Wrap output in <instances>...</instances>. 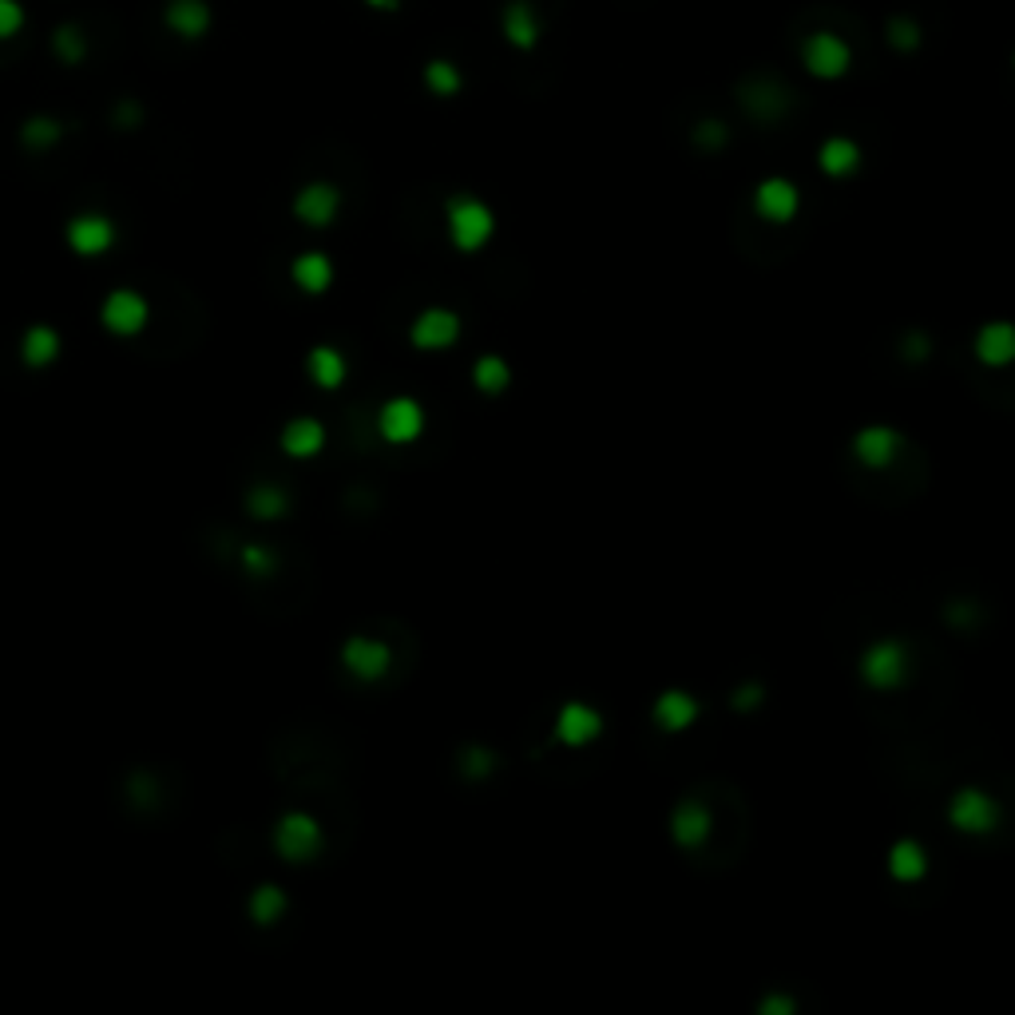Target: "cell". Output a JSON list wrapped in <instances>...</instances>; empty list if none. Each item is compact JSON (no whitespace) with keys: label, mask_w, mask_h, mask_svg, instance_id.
<instances>
[{"label":"cell","mask_w":1015,"mask_h":1015,"mask_svg":"<svg viewBox=\"0 0 1015 1015\" xmlns=\"http://www.w3.org/2000/svg\"><path fill=\"white\" fill-rule=\"evenodd\" d=\"M758 694H762L758 687H742L738 690V699H734V706H758Z\"/></svg>","instance_id":"obj_36"},{"label":"cell","mask_w":1015,"mask_h":1015,"mask_svg":"<svg viewBox=\"0 0 1015 1015\" xmlns=\"http://www.w3.org/2000/svg\"><path fill=\"white\" fill-rule=\"evenodd\" d=\"M971 350H976V361H980V365H992V370L1012 365L1015 361V326L1012 322H988V326H980V334H976V341H971Z\"/></svg>","instance_id":"obj_16"},{"label":"cell","mask_w":1015,"mask_h":1015,"mask_svg":"<svg viewBox=\"0 0 1015 1015\" xmlns=\"http://www.w3.org/2000/svg\"><path fill=\"white\" fill-rule=\"evenodd\" d=\"M670 837L678 841V845H687V849H694V845H702V841L710 837V809L702 806V801H678L675 813H670Z\"/></svg>","instance_id":"obj_19"},{"label":"cell","mask_w":1015,"mask_h":1015,"mask_svg":"<svg viewBox=\"0 0 1015 1015\" xmlns=\"http://www.w3.org/2000/svg\"><path fill=\"white\" fill-rule=\"evenodd\" d=\"M861 678L873 690H896L908 678V647L901 639H877L873 647H865Z\"/></svg>","instance_id":"obj_3"},{"label":"cell","mask_w":1015,"mask_h":1015,"mask_svg":"<svg viewBox=\"0 0 1015 1015\" xmlns=\"http://www.w3.org/2000/svg\"><path fill=\"white\" fill-rule=\"evenodd\" d=\"M889 873L896 877V881H905V884H913V881H920V877L928 873V857H925V849H920L917 841H896L893 849H889Z\"/></svg>","instance_id":"obj_25"},{"label":"cell","mask_w":1015,"mask_h":1015,"mask_svg":"<svg viewBox=\"0 0 1015 1015\" xmlns=\"http://www.w3.org/2000/svg\"><path fill=\"white\" fill-rule=\"evenodd\" d=\"M445 227H448V239H452V246H457L460 254H476L484 251L492 242V234H496V219H492V210L484 207L481 198L472 195H452L445 203Z\"/></svg>","instance_id":"obj_1"},{"label":"cell","mask_w":1015,"mask_h":1015,"mask_svg":"<svg viewBox=\"0 0 1015 1015\" xmlns=\"http://www.w3.org/2000/svg\"><path fill=\"white\" fill-rule=\"evenodd\" d=\"M365 4H370V9H394L397 0H365Z\"/></svg>","instance_id":"obj_37"},{"label":"cell","mask_w":1015,"mask_h":1015,"mask_svg":"<svg viewBox=\"0 0 1015 1015\" xmlns=\"http://www.w3.org/2000/svg\"><path fill=\"white\" fill-rule=\"evenodd\" d=\"M651 718L658 722V730L666 734H682L699 722V699L687 694V690H663L651 706Z\"/></svg>","instance_id":"obj_15"},{"label":"cell","mask_w":1015,"mask_h":1015,"mask_svg":"<svg viewBox=\"0 0 1015 1015\" xmlns=\"http://www.w3.org/2000/svg\"><path fill=\"white\" fill-rule=\"evenodd\" d=\"M242 568L251 571L254 579H270L274 571H278V559H274V552H266L263 544H246L242 547Z\"/></svg>","instance_id":"obj_30"},{"label":"cell","mask_w":1015,"mask_h":1015,"mask_svg":"<svg viewBox=\"0 0 1015 1015\" xmlns=\"http://www.w3.org/2000/svg\"><path fill=\"white\" fill-rule=\"evenodd\" d=\"M147 322H152L147 298L140 290H128V286L111 290L104 298V306H99V326L108 329V334H116V338H135V334L147 329Z\"/></svg>","instance_id":"obj_4"},{"label":"cell","mask_w":1015,"mask_h":1015,"mask_svg":"<svg viewBox=\"0 0 1015 1015\" xmlns=\"http://www.w3.org/2000/svg\"><path fill=\"white\" fill-rule=\"evenodd\" d=\"M425 84H428V92H437V96H457L460 72L448 64V60H433V64L425 68Z\"/></svg>","instance_id":"obj_29"},{"label":"cell","mask_w":1015,"mask_h":1015,"mask_svg":"<svg viewBox=\"0 0 1015 1015\" xmlns=\"http://www.w3.org/2000/svg\"><path fill=\"white\" fill-rule=\"evenodd\" d=\"M797 207H801V195H797V186L789 179H765L753 191V210L765 222H789L797 215Z\"/></svg>","instance_id":"obj_13"},{"label":"cell","mask_w":1015,"mask_h":1015,"mask_svg":"<svg viewBox=\"0 0 1015 1015\" xmlns=\"http://www.w3.org/2000/svg\"><path fill=\"white\" fill-rule=\"evenodd\" d=\"M818 167L825 171V176H833V179L853 176V171L861 167V147H857L853 140H845V135H833V140L821 143Z\"/></svg>","instance_id":"obj_23"},{"label":"cell","mask_w":1015,"mask_h":1015,"mask_svg":"<svg viewBox=\"0 0 1015 1015\" xmlns=\"http://www.w3.org/2000/svg\"><path fill=\"white\" fill-rule=\"evenodd\" d=\"M504 33H508V40H512L516 48H532L535 40H540V24H535L532 4L516 0L512 9H508V16H504Z\"/></svg>","instance_id":"obj_26"},{"label":"cell","mask_w":1015,"mask_h":1015,"mask_svg":"<svg viewBox=\"0 0 1015 1015\" xmlns=\"http://www.w3.org/2000/svg\"><path fill=\"white\" fill-rule=\"evenodd\" d=\"M246 512H251L254 520H282V516L290 512V496H286L282 488H274V484H258V488L246 496Z\"/></svg>","instance_id":"obj_27"},{"label":"cell","mask_w":1015,"mask_h":1015,"mask_svg":"<svg viewBox=\"0 0 1015 1015\" xmlns=\"http://www.w3.org/2000/svg\"><path fill=\"white\" fill-rule=\"evenodd\" d=\"M377 433L389 445H413L425 433V409L413 397H389L377 413Z\"/></svg>","instance_id":"obj_8"},{"label":"cell","mask_w":1015,"mask_h":1015,"mask_svg":"<svg viewBox=\"0 0 1015 1015\" xmlns=\"http://www.w3.org/2000/svg\"><path fill=\"white\" fill-rule=\"evenodd\" d=\"M164 24L183 40H198L210 28V9L207 0H171L164 12Z\"/></svg>","instance_id":"obj_21"},{"label":"cell","mask_w":1015,"mask_h":1015,"mask_svg":"<svg viewBox=\"0 0 1015 1015\" xmlns=\"http://www.w3.org/2000/svg\"><path fill=\"white\" fill-rule=\"evenodd\" d=\"M60 135H64L60 132V123L48 120V116H36V120L24 123V143H28V147H52Z\"/></svg>","instance_id":"obj_31"},{"label":"cell","mask_w":1015,"mask_h":1015,"mask_svg":"<svg viewBox=\"0 0 1015 1015\" xmlns=\"http://www.w3.org/2000/svg\"><path fill=\"white\" fill-rule=\"evenodd\" d=\"M326 845V833L310 813L294 809V813H282L278 825H274V853L290 865H310Z\"/></svg>","instance_id":"obj_2"},{"label":"cell","mask_w":1015,"mask_h":1015,"mask_svg":"<svg viewBox=\"0 0 1015 1015\" xmlns=\"http://www.w3.org/2000/svg\"><path fill=\"white\" fill-rule=\"evenodd\" d=\"M286 908H290V901H286V893L278 884H258L251 893V901H246V913H251V920L258 928H274L286 917Z\"/></svg>","instance_id":"obj_24"},{"label":"cell","mask_w":1015,"mask_h":1015,"mask_svg":"<svg viewBox=\"0 0 1015 1015\" xmlns=\"http://www.w3.org/2000/svg\"><path fill=\"white\" fill-rule=\"evenodd\" d=\"M116 222L108 219V215H99V210H84V215H76V219L64 227V242L72 246V254H80V258H99V254H108L111 246H116Z\"/></svg>","instance_id":"obj_7"},{"label":"cell","mask_w":1015,"mask_h":1015,"mask_svg":"<svg viewBox=\"0 0 1015 1015\" xmlns=\"http://www.w3.org/2000/svg\"><path fill=\"white\" fill-rule=\"evenodd\" d=\"M21 28H24V4L21 0H0V40H12Z\"/></svg>","instance_id":"obj_32"},{"label":"cell","mask_w":1015,"mask_h":1015,"mask_svg":"<svg viewBox=\"0 0 1015 1015\" xmlns=\"http://www.w3.org/2000/svg\"><path fill=\"white\" fill-rule=\"evenodd\" d=\"M278 445H282V452L290 460H310L326 448V425H322L317 416H294V421L282 428Z\"/></svg>","instance_id":"obj_17"},{"label":"cell","mask_w":1015,"mask_h":1015,"mask_svg":"<svg viewBox=\"0 0 1015 1015\" xmlns=\"http://www.w3.org/2000/svg\"><path fill=\"white\" fill-rule=\"evenodd\" d=\"M341 666H346L358 682H377V678L389 675L394 651H389V643L373 639V635H350V639L341 643Z\"/></svg>","instance_id":"obj_5"},{"label":"cell","mask_w":1015,"mask_h":1015,"mask_svg":"<svg viewBox=\"0 0 1015 1015\" xmlns=\"http://www.w3.org/2000/svg\"><path fill=\"white\" fill-rule=\"evenodd\" d=\"M472 382H476L481 394H504L508 382H512V370H508V361L504 358L484 353V358H476V365H472Z\"/></svg>","instance_id":"obj_28"},{"label":"cell","mask_w":1015,"mask_h":1015,"mask_svg":"<svg viewBox=\"0 0 1015 1015\" xmlns=\"http://www.w3.org/2000/svg\"><path fill=\"white\" fill-rule=\"evenodd\" d=\"M409 341L425 353L452 350V346L460 341V317L445 306H428L425 314L413 317V326H409Z\"/></svg>","instance_id":"obj_9"},{"label":"cell","mask_w":1015,"mask_h":1015,"mask_svg":"<svg viewBox=\"0 0 1015 1015\" xmlns=\"http://www.w3.org/2000/svg\"><path fill=\"white\" fill-rule=\"evenodd\" d=\"M789 1012H794V1000H789V995H770L762 1004V1015H789Z\"/></svg>","instance_id":"obj_35"},{"label":"cell","mask_w":1015,"mask_h":1015,"mask_svg":"<svg viewBox=\"0 0 1015 1015\" xmlns=\"http://www.w3.org/2000/svg\"><path fill=\"white\" fill-rule=\"evenodd\" d=\"M60 350H64V341H60V334H56L52 326L24 329V338H21V361L24 365L45 370V365H52V361L60 358Z\"/></svg>","instance_id":"obj_22"},{"label":"cell","mask_w":1015,"mask_h":1015,"mask_svg":"<svg viewBox=\"0 0 1015 1015\" xmlns=\"http://www.w3.org/2000/svg\"><path fill=\"white\" fill-rule=\"evenodd\" d=\"M306 373L317 389L334 394V389H341L346 377H350V361H346V353L341 350H334V346H314L310 358H306Z\"/></svg>","instance_id":"obj_18"},{"label":"cell","mask_w":1015,"mask_h":1015,"mask_svg":"<svg viewBox=\"0 0 1015 1015\" xmlns=\"http://www.w3.org/2000/svg\"><path fill=\"white\" fill-rule=\"evenodd\" d=\"M896 452H901V433L889 425H869L853 437V457L861 460L865 469H884V464H893Z\"/></svg>","instance_id":"obj_14"},{"label":"cell","mask_w":1015,"mask_h":1015,"mask_svg":"<svg viewBox=\"0 0 1015 1015\" xmlns=\"http://www.w3.org/2000/svg\"><path fill=\"white\" fill-rule=\"evenodd\" d=\"M948 821L956 825L960 833H971V837H983V833H992L995 825H1000V806H995L992 794H983V789L968 786L960 789V794H952L948 801Z\"/></svg>","instance_id":"obj_6"},{"label":"cell","mask_w":1015,"mask_h":1015,"mask_svg":"<svg viewBox=\"0 0 1015 1015\" xmlns=\"http://www.w3.org/2000/svg\"><path fill=\"white\" fill-rule=\"evenodd\" d=\"M603 730L600 710L588 706V702H564L556 714V738L564 746H588L595 742Z\"/></svg>","instance_id":"obj_12"},{"label":"cell","mask_w":1015,"mask_h":1015,"mask_svg":"<svg viewBox=\"0 0 1015 1015\" xmlns=\"http://www.w3.org/2000/svg\"><path fill=\"white\" fill-rule=\"evenodd\" d=\"M290 278H294V286L302 294H326L329 286H334V263H329V254L306 251L290 263Z\"/></svg>","instance_id":"obj_20"},{"label":"cell","mask_w":1015,"mask_h":1015,"mask_svg":"<svg viewBox=\"0 0 1015 1015\" xmlns=\"http://www.w3.org/2000/svg\"><path fill=\"white\" fill-rule=\"evenodd\" d=\"M56 56H60V60H68V64L84 56V40H80L76 28H60V33H56Z\"/></svg>","instance_id":"obj_33"},{"label":"cell","mask_w":1015,"mask_h":1015,"mask_svg":"<svg viewBox=\"0 0 1015 1015\" xmlns=\"http://www.w3.org/2000/svg\"><path fill=\"white\" fill-rule=\"evenodd\" d=\"M341 215V191L334 183H306L294 195V219L306 222V227H329V222Z\"/></svg>","instance_id":"obj_11"},{"label":"cell","mask_w":1015,"mask_h":1015,"mask_svg":"<svg viewBox=\"0 0 1015 1015\" xmlns=\"http://www.w3.org/2000/svg\"><path fill=\"white\" fill-rule=\"evenodd\" d=\"M801 60H806V68L818 80H837L849 72L853 52L837 33H813L806 40V48H801Z\"/></svg>","instance_id":"obj_10"},{"label":"cell","mask_w":1015,"mask_h":1015,"mask_svg":"<svg viewBox=\"0 0 1015 1015\" xmlns=\"http://www.w3.org/2000/svg\"><path fill=\"white\" fill-rule=\"evenodd\" d=\"M492 765H496V758H492L488 750H469L464 753V774H472V777H484V774H492Z\"/></svg>","instance_id":"obj_34"}]
</instances>
